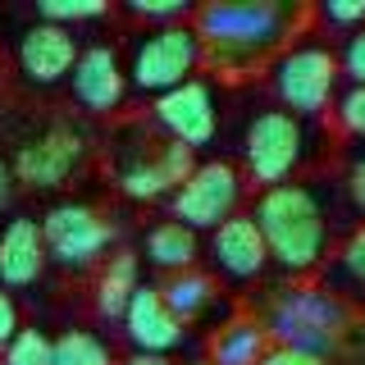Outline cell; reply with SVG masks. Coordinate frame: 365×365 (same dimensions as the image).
Returning <instances> with one entry per match:
<instances>
[{"label": "cell", "instance_id": "cell-24", "mask_svg": "<svg viewBox=\"0 0 365 365\" xmlns=\"http://www.w3.org/2000/svg\"><path fill=\"white\" fill-rule=\"evenodd\" d=\"M334 283H351V288H365V224H356L338 247L334 260Z\"/></svg>", "mask_w": 365, "mask_h": 365}, {"label": "cell", "instance_id": "cell-23", "mask_svg": "<svg viewBox=\"0 0 365 365\" xmlns=\"http://www.w3.org/2000/svg\"><path fill=\"white\" fill-rule=\"evenodd\" d=\"M51 356H55V338L41 334L37 324H23L9 338V347L0 351V365H51Z\"/></svg>", "mask_w": 365, "mask_h": 365}, {"label": "cell", "instance_id": "cell-2", "mask_svg": "<svg viewBox=\"0 0 365 365\" xmlns=\"http://www.w3.org/2000/svg\"><path fill=\"white\" fill-rule=\"evenodd\" d=\"M265 251L279 269L288 274H311L324 265L329 242H334V224H329V201L324 187L315 182H283V187H265L251 205Z\"/></svg>", "mask_w": 365, "mask_h": 365}, {"label": "cell", "instance_id": "cell-8", "mask_svg": "<svg viewBox=\"0 0 365 365\" xmlns=\"http://www.w3.org/2000/svg\"><path fill=\"white\" fill-rule=\"evenodd\" d=\"M114 237H119V228H114L106 215H96L91 205H78V201L55 205L41 220L46 260H55V265H64V269H87V265H96V260H106Z\"/></svg>", "mask_w": 365, "mask_h": 365}, {"label": "cell", "instance_id": "cell-15", "mask_svg": "<svg viewBox=\"0 0 365 365\" xmlns=\"http://www.w3.org/2000/svg\"><path fill=\"white\" fill-rule=\"evenodd\" d=\"M210 260L215 269H224L228 279H260L269 265V251H265V237H260V228L251 215H233V220H224L220 228L210 233Z\"/></svg>", "mask_w": 365, "mask_h": 365}, {"label": "cell", "instance_id": "cell-25", "mask_svg": "<svg viewBox=\"0 0 365 365\" xmlns=\"http://www.w3.org/2000/svg\"><path fill=\"white\" fill-rule=\"evenodd\" d=\"M334 119H338V133L351 137V142L365 146V87H347L342 96L334 101Z\"/></svg>", "mask_w": 365, "mask_h": 365}, {"label": "cell", "instance_id": "cell-10", "mask_svg": "<svg viewBox=\"0 0 365 365\" xmlns=\"http://www.w3.org/2000/svg\"><path fill=\"white\" fill-rule=\"evenodd\" d=\"M87 155V137L83 128H73V123H51L46 133H37L32 142L19 146V155L9 160V174L23 178L28 187H64L68 178H73V169L83 165Z\"/></svg>", "mask_w": 365, "mask_h": 365}, {"label": "cell", "instance_id": "cell-3", "mask_svg": "<svg viewBox=\"0 0 365 365\" xmlns=\"http://www.w3.org/2000/svg\"><path fill=\"white\" fill-rule=\"evenodd\" d=\"M265 334L274 347H297V351H315V356H334L347 342V334L356 329V311L334 292V288H279L269 297L265 315H260Z\"/></svg>", "mask_w": 365, "mask_h": 365}, {"label": "cell", "instance_id": "cell-6", "mask_svg": "<svg viewBox=\"0 0 365 365\" xmlns=\"http://www.w3.org/2000/svg\"><path fill=\"white\" fill-rule=\"evenodd\" d=\"M197 68H201L197 32H192L187 23H169V28H146L142 37L133 41L123 73H128L133 91L165 96V91H174V87L187 83Z\"/></svg>", "mask_w": 365, "mask_h": 365}, {"label": "cell", "instance_id": "cell-11", "mask_svg": "<svg viewBox=\"0 0 365 365\" xmlns=\"http://www.w3.org/2000/svg\"><path fill=\"white\" fill-rule=\"evenodd\" d=\"M151 123L169 142H182L187 151H201V146L215 142V128H220V114H215V91L201 78H187L182 87L155 96L151 106Z\"/></svg>", "mask_w": 365, "mask_h": 365}, {"label": "cell", "instance_id": "cell-31", "mask_svg": "<svg viewBox=\"0 0 365 365\" xmlns=\"http://www.w3.org/2000/svg\"><path fill=\"white\" fill-rule=\"evenodd\" d=\"M19 329H23V324H19V306H14V297L0 288V351L9 347V338H14Z\"/></svg>", "mask_w": 365, "mask_h": 365}, {"label": "cell", "instance_id": "cell-30", "mask_svg": "<svg viewBox=\"0 0 365 365\" xmlns=\"http://www.w3.org/2000/svg\"><path fill=\"white\" fill-rule=\"evenodd\" d=\"M256 365H329V356H315V351H297V347H269Z\"/></svg>", "mask_w": 365, "mask_h": 365}, {"label": "cell", "instance_id": "cell-16", "mask_svg": "<svg viewBox=\"0 0 365 365\" xmlns=\"http://www.w3.org/2000/svg\"><path fill=\"white\" fill-rule=\"evenodd\" d=\"M46 269V242H41V224L19 215L0 228V288H32Z\"/></svg>", "mask_w": 365, "mask_h": 365}, {"label": "cell", "instance_id": "cell-20", "mask_svg": "<svg viewBox=\"0 0 365 365\" xmlns=\"http://www.w3.org/2000/svg\"><path fill=\"white\" fill-rule=\"evenodd\" d=\"M197 256H201L197 233H192V228H182V224H174V220L155 224L151 233H146V260H151L155 269H165V274L192 269V265H197Z\"/></svg>", "mask_w": 365, "mask_h": 365}, {"label": "cell", "instance_id": "cell-17", "mask_svg": "<svg viewBox=\"0 0 365 365\" xmlns=\"http://www.w3.org/2000/svg\"><path fill=\"white\" fill-rule=\"evenodd\" d=\"M274 347L260 315H233L224 324L210 329V342H205V361L210 365H256L265 351Z\"/></svg>", "mask_w": 365, "mask_h": 365}, {"label": "cell", "instance_id": "cell-9", "mask_svg": "<svg viewBox=\"0 0 365 365\" xmlns=\"http://www.w3.org/2000/svg\"><path fill=\"white\" fill-rule=\"evenodd\" d=\"M237 205H242V174H237L228 160H205L192 169V178L169 197V215L182 228H220L224 220H233Z\"/></svg>", "mask_w": 365, "mask_h": 365}, {"label": "cell", "instance_id": "cell-5", "mask_svg": "<svg viewBox=\"0 0 365 365\" xmlns=\"http://www.w3.org/2000/svg\"><path fill=\"white\" fill-rule=\"evenodd\" d=\"M306 151H311V128L306 119H297L288 110H260L251 114L247 133H242V165L251 182L260 187H283L302 174Z\"/></svg>", "mask_w": 365, "mask_h": 365}, {"label": "cell", "instance_id": "cell-21", "mask_svg": "<svg viewBox=\"0 0 365 365\" xmlns=\"http://www.w3.org/2000/svg\"><path fill=\"white\" fill-rule=\"evenodd\" d=\"M51 365H114L110 342L91 329H68V334L55 338V356Z\"/></svg>", "mask_w": 365, "mask_h": 365}, {"label": "cell", "instance_id": "cell-7", "mask_svg": "<svg viewBox=\"0 0 365 365\" xmlns=\"http://www.w3.org/2000/svg\"><path fill=\"white\" fill-rule=\"evenodd\" d=\"M338 55L319 41L288 46L274 60V96L279 110L297 114V119H315L338 101Z\"/></svg>", "mask_w": 365, "mask_h": 365}, {"label": "cell", "instance_id": "cell-12", "mask_svg": "<svg viewBox=\"0 0 365 365\" xmlns=\"http://www.w3.org/2000/svg\"><path fill=\"white\" fill-rule=\"evenodd\" d=\"M68 91L87 114H114L128 96V73H123L119 51L106 41L83 46L73 60V73H68Z\"/></svg>", "mask_w": 365, "mask_h": 365}, {"label": "cell", "instance_id": "cell-13", "mask_svg": "<svg viewBox=\"0 0 365 365\" xmlns=\"http://www.w3.org/2000/svg\"><path fill=\"white\" fill-rule=\"evenodd\" d=\"M78 37L68 28H55V23H28L19 32V46H14V64L19 73L28 78L32 87H55L73 73V60H78Z\"/></svg>", "mask_w": 365, "mask_h": 365}, {"label": "cell", "instance_id": "cell-34", "mask_svg": "<svg viewBox=\"0 0 365 365\" xmlns=\"http://www.w3.org/2000/svg\"><path fill=\"white\" fill-rule=\"evenodd\" d=\"M192 365H210V361H192Z\"/></svg>", "mask_w": 365, "mask_h": 365}, {"label": "cell", "instance_id": "cell-14", "mask_svg": "<svg viewBox=\"0 0 365 365\" xmlns=\"http://www.w3.org/2000/svg\"><path fill=\"white\" fill-rule=\"evenodd\" d=\"M123 334H128L133 351H146V356H169V351L187 338V329L174 319V311L165 306V297H160L155 283H142V288L133 292L128 311H123Z\"/></svg>", "mask_w": 365, "mask_h": 365}, {"label": "cell", "instance_id": "cell-28", "mask_svg": "<svg viewBox=\"0 0 365 365\" xmlns=\"http://www.w3.org/2000/svg\"><path fill=\"white\" fill-rule=\"evenodd\" d=\"M342 192H347V205L356 215H365V146L347 155V169H342Z\"/></svg>", "mask_w": 365, "mask_h": 365}, {"label": "cell", "instance_id": "cell-26", "mask_svg": "<svg viewBox=\"0 0 365 365\" xmlns=\"http://www.w3.org/2000/svg\"><path fill=\"white\" fill-rule=\"evenodd\" d=\"M128 14L142 19V23H160V28H169V23H187L192 5H182V0H133Z\"/></svg>", "mask_w": 365, "mask_h": 365}, {"label": "cell", "instance_id": "cell-19", "mask_svg": "<svg viewBox=\"0 0 365 365\" xmlns=\"http://www.w3.org/2000/svg\"><path fill=\"white\" fill-rule=\"evenodd\" d=\"M160 297H165V306L174 311V319L182 329L192 324V319H201L205 311L215 306V297H220V283L210 279V274L201 269H182V274H169L165 283H155Z\"/></svg>", "mask_w": 365, "mask_h": 365}, {"label": "cell", "instance_id": "cell-33", "mask_svg": "<svg viewBox=\"0 0 365 365\" xmlns=\"http://www.w3.org/2000/svg\"><path fill=\"white\" fill-rule=\"evenodd\" d=\"M123 365H174V361H169V356H146V351H133Z\"/></svg>", "mask_w": 365, "mask_h": 365}, {"label": "cell", "instance_id": "cell-29", "mask_svg": "<svg viewBox=\"0 0 365 365\" xmlns=\"http://www.w3.org/2000/svg\"><path fill=\"white\" fill-rule=\"evenodd\" d=\"M319 19L334 23V28L356 32V28H365V0H329V5H319Z\"/></svg>", "mask_w": 365, "mask_h": 365}, {"label": "cell", "instance_id": "cell-4", "mask_svg": "<svg viewBox=\"0 0 365 365\" xmlns=\"http://www.w3.org/2000/svg\"><path fill=\"white\" fill-rule=\"evenodd\" d=\"M123 146L119 151V192L128 201H160V197H174L182 182L192 178L197 169V151H187L182 142H169L165 133L155 128H123Z\"/></svg>", "mask_w": 365, "mask_h": 365}, {"label": "cell", "instance_id": "cell-27", "mask_svg": "<svg viewBox=\"0 0 365 365\" xmlns=\"http://www.w3.org/2000/svg\"><path fill=\"white\" fill-rule=\"evenodd\" d=\"M338 73H347L351 87H365V28L347 32V41L338 51Z\"/></svg>", "mask_w": 365, "mask_h": 365}, {"label": "cell", "instance_id": "cell-18", "mask_svg": "<svg viewBox=\"0 0 365 365\" xmlns=\"http://www.w3.org/2000/svg\"><path fill=\"white\" fill-rule=\"evenodd\" d=\"M142 288V260L137 251H110L101 260V274H96V288H91V302H96V315L101 319H123L133 292Z\"/></svg>", "mask_w": 365, "mask_h": 365}, {"label": "cell", "instance_id": "cell-1", "mask_svg": "<svg viewBox=\"0 0 365 365\" xmlns=\"http://www.w3.org/2000/svg\"><path fill=\"white\" fill-rule=\"evenodd\" d=\"M306 19V5L283 0H210L192 9V32L201 64H210L220 78H251L288 51Z\"/></svg>", "mask_w": 365, "mask_h": 365}, {"label": "cell", "instance_id": "cell-32", "mask_svg": "<svg viewBox=\"0 0 365 365\" xmlns=\"http://www.w3.org/2000/svg\"><path fill=\"white\" fill-rule=\"evenodd\" d=\"M14 201V174H9V160H0V210Z\"/></svg>", "mask_w": 365, "mask_h": 365}, {"label": "cell", "instance_id": "cell-22", "mask_svg": "<svg viewBox=\"0 0 365 365\" xmlns=\"http://www.w3.org/2000/svg\"><path fill=\"white\" fill-rule=\"evenodd\" d=\"M37 19H41V23H55V28H68V32H73L78 23L110 19V5H106V0H41V5H37Z\"/></svg>", "mask_w": 365, "mask_h": 365}]
</instances>
